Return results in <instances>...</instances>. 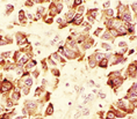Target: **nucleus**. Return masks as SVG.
<instances>
[{"label":"nucleus","instance_id":"f257e3e1","mask_svg":"<svg viewBox=\"0 0 137 119\" xmlns=\"http://www.w3.org/2000/svg\"><path fill=\"white\" fill-rule=\"evenodd\" d=\"M14 88V82L10 81L8 79H3L0 80V94L4 96H8L10 91Z\"/></svg>","mask_w":137,"mask_h":119},{"label":"nucleus","instance_id":"f03ea898","mask_svg":"<svg viewBox=\"0 0 137 119\" xmlns=\"http://www.w3.org/2000/svg\"><path fill=\"white\" fill-rule=\"evenodd\" d=\"M15 41H16V44H18L19 46L23 47V49H25L29 43L28 37H27L25 34H22V32H16L15 34Z\"/></svg>","mask_w":137,"mask_h":119},{"label":"nucleus","instance_id":"7ed1b4c3","mask_svg":"<svg viewBox=\"0 0 137 119\" xmlns=\"http://www.w3.org/2000/svg\"><path fill=\"white\" fill-rule=\"evenodd\" d=\"M125 60L127 59L123 58V56L120 55V53L117 52V53H113V57L109 60V64L110 65H119V64H121V62H124Z\"/></svg>","mask_w":137,"mask_h":119},{"label":"nucleus","instance_id":"20e7f679","mask_svg":"<svg viewBox=\"0 0 137 119\" xmlns=\"http://www.w3.org/2000/svg\"><path fill=\"white\" fill-rule=\"evenodd\" d=\"M136 70H137V61L129 64V66H128V68H127L128 75L131 77H136Z\"/></svg>","mask_w":137,"mask_h":119},{"label":"nucleus","instance_id":"39448f33","mask_svg":"<svg viewBox=\"0 0 137 119\" xmlns=\"http://www.w3.org/2000/svg\"><path fill=\"white\" fill-rule=\"evenodd\" d=\"M49 58H50L52 61L56 62V64H58V62H59V64H65V59H64V58H62L61 55H59V53H57V52L51 53Z\"/></svg>","mask_w":137,"mask_h":119},{"label":"nucleus","instance_id":"423d86ee","mask_svg":"<svg viewBox=\"0 0 137 119\" xmlns=\"http://www.w3.org/2000/svg\"><path fill=\"white\" fill-rule=\"evenodd\" d=\"M74 16H76V10H74V9H70L65 15H64V21H65L66 23H71Z\"/></svg>","mask_w":137,"mask_h":119},{"label":"nucleus","instance_id":"0eeeda50","mask_svg":"<svg viewBox=\"0 0 137 119\" xmlns=\"http://www.w3.org/2000/svg\"><path fill=\"white\" fill-rule=\"evenodd\" d=\"M84 22V15L81 14H77L76 13V16L73 18V20H72V24L76 25V27H79V25H81V23Z\"/></svg>","mask_w":137,"mask_h":119},{"label":"nucleus","instance_id":"6e6552de","mask_svg":"<svg viewBox=\"0 0 137 119\" xmlns=\"http://www.w3.org/2000/svg\"><path fill=\"white\" fill-rule=\"evenodd\" d=\"M125 98H127L129 102H131V101H136V99H137V91L130 88V89L128 90L127 95H125Z\"/></svg>","mask_w":137,"mask_h":119},{"label":"nucleus","instance_id":"1a4fd4ad","mask_svg":"<svg viewBox=\"0 0 137 119\" xmlns=\"http://www.w3.org/2000/svg\"><path fill=\"white\" fill-rule=\"evenodd\" d=\"M93 45H94V41L92 39V38L87 37L86 41H85V42L81 44V46H83V50H84V51H86V50H89V49H91Z\"/></svg>","mask_w":137,"mask_h":119},{"label":"nucleus","instance_id":"9d476101","mask_svg":"<svg viewBox=\"0 0 137 119\" xmlns=\"http://www.w3.org/2000/svg\"><path fill=\"white\" fill-rule=\"evenodd\" d=\"M37 65V61L36 60H34V59H31L30 61H28L27 64H26V66H25V72H30L33 68H35V66Z\"/></svg>","mask_w":137,"mask_h":119},{"label":"nucleus","instance_id":"9b49d317","mask_svg":"<svg viewBox=\"0 0 137 119\" xmlns=\"http://www.w3.org/2000/svg\"><path fill=\"white\" fill-rule=\"evenodd\" d=\"M57 15V10H56V7H55V4H53V1L50 4V6H49V10H48V16L49 18H55Z\"/></svg>","mask_w":137,"mask_h":119},{"label":"nucleus","instance_id":"f8f14e48","mask_svg":"<svg viewBox=\"0 0 137 119\" xmlns=\"http://www.w3.org/2000/svg\"><path fill=\"white\" fill-rule=\"evenodd\" d=\"M87 62H88L89 68H95V67L98 66V62H97V60L94 59V56L93 55L88 57V59H87Z\"/></svg>","mask_w":137,"mask_h":119},{"label":"nucleus","instance_id":"ddd939ff","mask_svg":"<svg viewBox=\"0 0 137 119\" xmlns=\"http://www.w3.org/2000/svg\"><path fill=\"white\" fill-rule=\"evenodd\" d=\"M93 56H94V59L97 60L98 64H99V62L105 58V53H104V52H100V51H95Z\"/></svg>","mask_w":137,"mask_h":119},{"label":"nucleus","instance_id":"4468645a","mask_svg":"<svg viewBox=\"0 0 137 119\" xmlns=\"http://www.w3.org/2000/svg\"><path fill=\"white\" fill-rule=\"evenodd\" d=\"M53 112H55V108H53V104L49 103L48 107L45 109V116H52Z\"/></svg>","mask_w":137,"mask_h":119},{"label":"nucleus","instance_id":"2eb2a0df","mask_svg":"<svg viewBox=\"0 0 137 119\" xmlns=\"http://www.w3.org/2000/svg\"><path fill=\"white\" fill-rule=\"evenodd\" d=\"M108 65H109V60L106 59V58H104V59H102L101 61L98 64V66H99L100 68H104V70H106L107 67H108Z\"/></svg>","mask_w":137,"mask_h":119},{"label":"nucleus","instance_id":"dca6fc26","mask_svg":"<svg viewBox=\"0 0 137 119\" xmlns=\"http://www.w3.org/2000/svg\"><path fill=\"white\" fill-rule=\"evenodd\" d=\"M53 4H55V7H56L57 14H61L62 10H63V3L62 1H53Z\"/></svg>","mask_w":137,"mask_h":119},{"label":"nucleus","instance_id":"f3484780","mask_svg":"<svg viewBox=\"0 0 137 119\" xmlns=\"http://www.w3.org/2000/svg\"><path fill=\"white\" fill-rule=\"evenodd\" d=\"M102 39H105V41H113L114 38L112 37V35H110V32L108 31V30H106V31H104V34H102ZM114 42V41H113Z\"/></svg>","mask_w":137,"mask_h":119},{"label":"nucleus","instance_id":"a211bd4d","mask_svg":"<svg viewBox=\"0 0 137 119\" xmlns=\"http://www.w3.org/2000/svg\"><path fill=\"white\" fill-rule=\"evenodd\" d=\"M44 90L45 89H44L43 87H37L36 88V90H35V97L36 98H40V97L43 95V92H45Z\"/></svg>","mask_w":137,"mask_h":119},{"label":"nucleus","instance_id":"6ab92c4d","mask_svg":"<svg viewBox=\"0 0 137 119\" xmlns=\"http://www.w3.org/2000/svg\"><path fill=\"white\" fill-rule=\"evenodd\" d=\"M13 10H14V6H13L12 4H7V5H6V12H5V15H6V16H8V15H12Z\"/></svg>","mask_w":137,"mask_h":119},{"label":"nucleus","instance_id":"aec40b11","mask_svg":"<svg viewBox=\"0 0 137 119\" xmlns=\"http://www.w3.org/2000/svg\"><path fill=\"white\" fill-rule=\"evenodd\" d=\"M18 19H19V22L20 21H23L27 19V14H26V12L23 9H20L19 10V14H18Z\"/></svg>","mask_w":137,"mask_h":119},{"label":"nucleus","instance_id":"412c9836","mask_svg":"<svg viewBox=\"0 0 137 119\" xmlns=\"http://www.w3.org/2000/svg\"><path fill=\"white\" fill-rule=\"evenodd\" d=\"M0 56H1V57H3L5 60H9L10 58L13 57V52H12V51H6V52H3Z\"/></svg>","mask_w":137,"mask_h":119},{"label":"nucleus","instance_id":"4be33fe9","mask_svg":"<svg viewBox=\"0 0 137 119\" xmlns=\"http://www.w3.org/2000/svg\"><path fill=\"white\" fill-rule=\"evenodd\" d=\"M105 118L106 119H116V116H115V112H114V110H109L108 112L106 113V116H105Z\"/></svg>","mask_w":137,"mask_h":119},{"label":"nucleus","instance_id":"5701e85b","mask_svg":"<svg viewBox=\"0 0 137 119\" xmlns=\"http://www.w3.org/2000/svg\"><path fill=\"white\" fill-rule=\"evenodd\" d=\"M101 49L105 50V51H107V52H110V51H112V45L108 44V43H106V42H102L101 43Z\"/></svg>","mask_w":137,"mask_h":119},{"label":"nucleus","instance_id":"b1692460","mask_svg":"<svg viewBox=\"0 0 137 119\" xmlns=\"http://www.w3.org/2000/svg\"><path fill=\"white\" fill-rule=\"evenodd\" d=\"M21 89V95H23V96H27V95H29V91H30V88H28V87H21L20 88Z\"/></svg>","mask_w":137,"mask_h":119},{"label":"nucleus","instance_id":"393cba45","mask_svg":"<svg viewBox=\"0 0 137 119\" xmlns=\"http://www.w3.org/2000/svg\"><path fill=\"white\" fill-rule=\"evenodd\" d=\"M50 72L52 73V75H53L55 77H58L59 75H61V72H59V70H58V68H56V67H53V68H51Z\"/></svg>","mask_w":137,"mask_h":119},{"label":"nucleus","instance_id":"a878e982","mask_svg":"<svg viewBox=\"0 0 137 119\" xmlns=\"http://www.w3.org/2000/svg\"><path fill=\"white\" fill-rule=\"evenodd\" d=\"M83 4H85V1L83 0H73V9H76L79 6H83Z\"/></svg>","mask_w":137,"mask_h":119},{"label":"nucleus","instance_id":"bb28decb","mask_svg":"<svg viewBox=\"0 0 137 119\" xmlns=\"http://www.w3.org/2000/svg\"><path fill=\"white\" fill-rule=\"evenodd\" d=\"M87 18V22H88V24H93V23L97 22V20L93 18V16H91V15H86Z\"/></svg>","mask_w":137,"mask_h":119},{"label":"nucleus","instance_id":"cd10ccee","mask_svg":"<svg viewBox=\"0 0 137 119\" xmlns=\"http://www.w3.org/2000/svg\"><path fill=\"white\" fill-rule=\"evenodd\" d=\"M112 1H105V3H102V7H104V10L105 9H108V8H110V6H112Z\"/></svg>","mask_w":137,"mask_h":119},{"label":"nucleus","instance_id":"c85d7f7f","mask_svg":"<svg viewBox=\"0 0 137 119\" xmlns=\"http://www.w3.org/2000/svg\"><path fill=\"white\" fill-rule=\"evenodd\" d=\"M34 4H35V1H34V0H27V1H25V4H23V5H25L26 7H33Z\"/></svg>","mask_w":137,"mask_h":119},{"label":"nucleus","instance_id":"c756f323","mask_svg":"<svg viewBox=\"0 0 137 119\" xmlns=\"http://www.w3.org/2000/svg\"><path fill=\"white\" fill-rule=\"evenodd\" d=\"M109 32H110V35H112V37L113 38H116V37H119V34H117V31L115 29H110V30H108Z\"/></svg>","mask_w":137,"mask_h":119},{"label":"nucleus","instance_id":"7c9ffc66","mask_svg":"<svg viewBox=\"0 0 137 119\" xmlns=\"http://www.w3.org/2000/svg\"><path fill=\"white\" fill-rule=\"evenodd\" d=\"M59 42H61V37H59V36H55V38H53L52 42H51V45H55Z\"/></svg>","mask_w":137,"mask_h":119},{"label":"nucleus","instance_id":"2f4dec72","mask_svg":"<svg viewBox=\"0 0 137 119\" xmlns=\"http://www.w3.org/2000/svg\"><path fill=\"white\" fill-rule=\"evenodd\" d=\"M102 31H104V29H102V28H97V29H95V31H94V36H100Z\"/></svg>","mask_w":137,"mask_h":119},{"label":"nucleus","instance_id":"473e14b6","mask_svg":"<svg viewBox=\"0 0 137 119\" xmlns=\"http://www.w3.org/2000/svg\"><path fill=\"white\" fill-rule=\"evenodd\" d=\"M89 114V109H83V111H81V116H88Z\"/></svg>","mask_w":137,"mask_h":119},{"label":"nucleus","instance_id":"72a5a7b5","mask_svg":"<svg viewBox=\"0 0 137 119\" xmlns=\"http://www.w3.org/2000/svg\"><path fill=\"white\" fill-rule=\"evenodd\" d=\"M31 74H33L34 77H38V75H40V71H38V70H34Z\"/></svg>","mask_w":137,"mask_h":119},{"label":"nucleus","instance_id":"f704fd0d","mask_svg":"<svg viewBox=\"0 0 137 119\" xmlns=\"http://www.w3.org/2000/svg\"><path fill=\"white\" fill-rule=\"evenodd\" d=\"M119 46L121 47V49H124V47H127V43L122 41V42H120V43H119Z\"/></svg>","mask_w":137,"mask_h":119},{"label":"nucleus","instance_id":"c9c22d12","mask_svg":"<svg viewBox=\"0 0 137 119\" xmlns=\"http://www.w3.org/2000/svg\"><path fill=\"white\" fill-rule=\"evenodd\" d=\"M99 98L105 99L106 98V94H105V92H99Z\"/></svg>","mask_w":137,"mask_h":119},{"label":"nucleus","instance_id":"e433bc0d","mask_svg":"<svg viewBox=\"0 0 137 119\" xmlns=\"http://www.w3.org/2000/svg\"><path fill=\"white\" fill-rule=\"evenodd\" d=\"M135 53V50L134 49H131V50H129V51H128V55H134Z\"/></svg>","mask_w":137,"mask_h":119},{"label":"nucleus","instance_id":"4c0bfd02","mask_svg":"<svg viewBox=\"0 0 137 119\" xmlns=\"http://www.w3.org/2000/svg\"><path fill=\"white\" fill-rule=\"evenodd\" d=\"M88 83H89V86H92V87H94V86H95V82H94V81H92V80L88 82Z\"/></svg>","mask_w":137,"mask_h":119},{"label":"nucleus","instance_id":"58836bf2","mask_svg":"<svg viewBox=\"0 0 137 119\" xmlns=\"http://www.w3.org/2000/svg\"><path fill=\"white\" fill-rule=\"evenodd\" d=\"M23 118H25L23 116H18V117H15V119H23Z\"/></svg>","mask_w":137,"mask_h":119}]
</instances>
